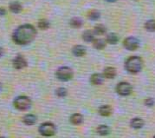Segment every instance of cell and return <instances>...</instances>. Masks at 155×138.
<instances>
[{"instance_id": "6da1fadb", "label": "cell", "mask_w": 155, "mask_h": 138, "mask_svg": "<svg viewBox=\"0 0 155 138\" xmlns=\"http://www.w3.org/2000/svg\"><path fill=\"white\" fill-rule=\"evenodd\" d=\"M37 36V30L31 25H23L18 27L12 36L13 41L17 44L25 45L31 43Z\"/></svg>"}, {"instance_id": "7a4b0ae2", "label": "cell", "mask_w": 155, "mask_h": 138, "mask_svg": "<svg viewBox=\"0 0 155 138\" xmlns=\"http://www.w3.org/2000/svg\"><path fill=\"white\" fill-rule=\"evenodd\" d=\"M143 67V61L140 57L133 56L127 59L125 63V69L131 74H137L139 73Z\"/></svg>"}, {"instance_id": "3957f363", "label": "cell", "mask_w": 155, "mask_h": 138, "mask_svg": "<svg viewBox=\"0 0 155 138\" xmlns=\"http://www.w3.org/2000/svg\"><path fill=\"white\" fill-rule=\"evenodd\" d=\"M14 107L18 110H27L31 106V101L28 96H20L14 100Z\"/></svg>"}, {"instance_id": "277c9868", "label": "cell", "mask_w": 155, "mask_h": 138, "mask_svg": "<svg viewBox=\"0 0 155 138\" xmlns=\"http://www.w3.org/2000/svg\"><path fill=\"white\" fill-rule=\"evenodd\" d=\"M56 76L60 81L66 82L73 77V71L68 67H61L56 70Z\"/></svg>"}, {"instance_id": "5b68a950", "label": "cell", "mask_w": 155, "mask_h": 138, "mask_svg": "<svg viewBox=\"0 0 155 138\" xmlns=\"http://www.w3.org/2000/svg\"><path fill=\"white\" fill-rule=\"evenodd\" d=\"M132 91H133L132 85L127 82H120L116 86V92L120 96H129L132 93Z\"/></svg>"}, {"instance_id": "8992f818", "label": "cell", "mask_w": 155, "mask_h": 138, "mask_svg": "<svg viewBox=\"0 0 155 138\" xmlns=\"http://www.w3.org/2000/svg\"><path fill=\"white\" fill-rule=\"evenodd\" d=\"M56 126L51 123H44L39 127V132L44 136H51L56 134Z\"/></svg>"}, {"instance_id": "52a82bcc", "label": "cell", "mask_w": 155, "mask_h": 138, "mask_svg": "<svg viewBox=\"0 0 155 138\" xmlns=\"http://www.w3.org/2000/svg\"><path fill=\"white\" fill-rule=\"evenodd\" d=\"M139 40L134 37H128L124 40L123 46L127 50H135L139 48Z\"/></svg>"}, {"instance_id": "ba28073f", "label": "cell", "mask_w": 155, "mask_h": 138, "mask_svg": "<svg viewBox=\"0 0 155 138\" xmlns=\"http://www.w3.org/2000/svg\"><path fill=\"white\" fill-rule=\"evenodd\" d=\"M13 66L17 69H24V68H25L27 66V62L24 58V57L18 55V56H17V57H15L14 60H13Z\"/></svg>"}, {"instance_id": "9c48e42d", "label": "cell", "mask_w": 155, "mask_h": 138, "mask_svg": "<svg viewBox=\"0 0 155 138\" xmlns=\"http://www.w3.org/2000/svg\"><path fill=\"white\" fill-rule=\"evenodd\" d=\"M144 124H145L144 120L141 119V118H140V117L133 118L130 122V126L133 129H135V130L141 129L143 126H144Z\"/></svg>"}, {"instance_id": "30bf717a", "label": "cell", "mask_w": 155, "mask_h": 138, "mask_svg": "<svg viewBox=\"0 0 155 138\" xmlns=\"http://www.w3.org/2000/svg\"><path fill=\"white\" fill-rule=\"evenodd\" d=\"M104 81V76L101 74H94L90 77V82L94 85H100Z\"/></svg>"}, {"instance_id": "8fae6325", "label": "cell", "mask_w": 155, "mask_h": 138, "mask_svg": "<svg viewBox=\"0 0 155 138\" xmlns=\"http://www.w3.org/2000/svg\"><path fill=\"white\" fill-rule=\"evenodd\" d=\"M73 54L75 57H83L86 54V49L85 47L81 46V45H76L73 48Z\"/></svg>"}, {"instance_id": "7c38bea8", "label": "cell", "mask_w": 155, "mask_h": 138, "mask_svg": "<svg viewBox=\"0 0 155 138\" xmlns=\"http://www.w3.org/2000/svg\"><path fill=\"white\" fill-rule=\"evenodd\" d=\"M103 76L106 78H114L116 76V69L114 67H107L103 71Z\"/></svg>"}, {"instance_id": "4fadbf2b", "label": "cell", "mask_w": 155, "mask_h": 138, "mask_svg": "<svg viewBox=\"0 0 155 138\" xmlns=\"http://www.w3.org/2000/svg\"><path fill=\"white\" fill-rule=\"evenodd\" d=\"M99 114L102 116H109L112 114V108L109 105H103L100 107Z\"/></svg>"}, {"instance_id": "5bb4252c", "label": "cell", "mask_w": 155, "mask_h": 138, "mask_svg": "<svg viewBox=\"0 0 155 138\" xmlns=\"http://www.w3.org/2000/svg\"><path fill=\"white\" fill-rule=\"evenodd\" d=\"M23 121L25 123L26 125H33L36 123L37 122V116H34V115H26L24 116L23 118Z\"/></svg>"}, {"instance_id": "9a60e30c", "label": "cell", "mask_w": 155, "mask_h": 138, "mask_svg": "<svg viewBox=\"0 0 155 138\" xmlns=\"http://www.w3.org/2000/svg\"><path fill=\"white\" fill-rule=\"evenodd\" d=\"M93 46L97 49V50H102L104 49L106 46V40L102 38H97V39H94Z\"/></svg>"}, {"instance_id": "2e32d148", "label": "cell", "mask_w": 155, "mask_h": 138, "mask_svg": "<svg viewBox=\"0 0 155 138\" xmlns=\"http://www.w3.org/2000/svg\"><path fill=\"white\" fill-rule=\"evenodd\" d=\"M70 122L74 125H79L83 122V116L81 114H74L70 117Z\"/></svg>"}, {"instance_id": "e0dca14e", "label": "cell", "mask_w": 155, "mask_h": 138, "mask_svg": "<svg viewBox=\"0 0 155 138\" xmlns=\"http://www.w3.org/2000/svg\"><path fill=\"white\" fill-rule=\"evenodd\" d=\"M10 11L12 12V13H16V14H18L21 11H22V5H21V4L19 3V2H17V1H15V2H12L11 5H10Z\"/></svg>"}, {"instance_id": "ac0fdd59", "label": "cell", "mask_w": 155, "mask_h": 138, "mask_svg": "<svg viewBox=\"0 0 155 138\" xmlns=\"http://www.w3.org/2000/svg\"><path fill=\"white\" fill-rule=\"evenodd\" d=\"M82 38L85 42H93L94 39V33L92 31H86L82 34Z\"/></svg>"}, {"instance_id": "d6986e66", "label": "cell", "mask_w": 155, "mask_h": 138, "mask_svg": "<svg viewBox=\"0 0 155 138\" xmlns=\"http://www.w3.org/2000/svg\"><path fill=\"white\" fill-rule=\"evenodd\" d=\"M119 41L118 36L115 33H110L107 36L106 38V42L110 44H115Z\"/></svg>"}, {"instance_id": "ffe728a7", "label": "cell", "mask_w": 155, "mask_h": 138, "mask_svg": "<svg viewBox=\"0 0 155 138\" xmlns=\"http://www.w3.org/2000/svg\"><path fill=\"white\" fill-rule=\"evenodd\" d=\"M145 28L146 30L149 32H155V19H150L146 22L145 24Z\"/></svg>"}, {"instance_id": "44dd1931", "label": "cell", "mask_w": 155, "mask_h": 138, "mask_svg": "<svg viewBox=\"0 0 155 138\" xmlns=\"http://www.w3.org/2000/svg\"><path fill=\"white\" fill-rule=\"evenodd\" d=\"M107 32V29L104 25H96L94 29V33L96 35H104Z\"/></svg>"}, {"instance_id": "7402d4cb", "label": "cell", "mask_w": 155, "mask_h": 138, "mask_svg": "<svg viewBox=\"0 0 155 138\" xmlns=\"http://www.w3.org/2000/svg\"><path fill=\"white\" fill-rule=\"evenodd\" d=\"M83 25V22L79 18H74L70 20V25L74 28H80Z\"/></svg>"}, {"instance_id": "603a6c76", "label": "cell", "mask_w": 155, "mask_h": 138, "mask_svg": "<svg viewBox=\"0 0 155 138\" xmlns=\"http://www.w3.org/2000/svg\"><path fill=\"white\" fill-rule=\"evenodd\" d=\"M101 17V14L98 11H95V10H93L91 12H89L88 14H87V18L90 19V20H93V21H95V20H98Z\"/></svg>"}, {"instance_id": "cb8c5ba5", "label": "cell", "mask_w": 155, "mask_h": 138, "mask_svg": "<svg viewBox=\"0 0 155 138\" xmlns=\"http://www.w3.org/2000/svg\"><path fill=\"white\" fill-rule=\"evenodd\" d=\"M97 132L101 136H106L109 133V128L107 125H100L97 128Z\"/></svg>"}, {"instance_id": "d4e9b609", "label": "cell", "mask_w": 155, "mask_h": 138, "mask_svg": "<svg viewBox=\"0 0 155 138\" xmlns=\"http://www.w3.org/2000/svg\"><path fill=\"white\" fill-rule=\"evenodd\" d=\"M38 27L42 30H47L50 27V22L46 19H41L38 22Z\"/></svg>"}, {"instance_id": "484cf974", "label": "cell", "mask_w": 155, "mask_h": 138, "mask_svg": "<svg viewBox=\"0 0 155 138\" xmlns=\"http://www.w3.org/2000/svg\"><path fill=\"white\" fill-rule=\"evenodd\" d=\"M56 96L59 97H64L67 96V89L65 88H59L56 89Z\"/></svg>"}, {"instance_id": "4316f807", "label": "cell", "mask_w": 155, "mask_h": 138, "mask_svg": "<svg viewBox=\"0 0 155 138\" xmlns=\"http://www.w3.org/2000/svg\"><path fill=\"white\" fill-rule=\"evenodd\" d=\"M145 104L147 105V107H152L153 106V104H154V101L153 98H147L146 100H145Z\"/></svg>"}, {"instance_id": "83f0119b", "label": "cell", "mask_w": 155, "mask_h": 138, "mask_svg": "<svg viewBox=\"0 0 155 138\" xmlns=\"http://www.w3.org/2000/svg\"><path fill=\"white\" fill-rule=\"evenodd\" d=\"M5 13H6L5 9H4V8H0V16H4V15H5Z\"/></svg>"}, {"instance_id": "f1b7e54d", "label": "cell", "mask_w": 155, "mask_h": 138, "mask_svg": "<svg viewBox=\"0 0 155 138\" xmlns=\"http://www.w3.org/2000/svg\"><path fill=\"white\" fill-rule=\"evenodd\" d=\"M4 55V49L2 47H0V57Z\"/></svg>"}, {"instance_id": "f546056e", "label": "cell", "mask_w": 155, "mask_h": 138, "mask_svg": "<svg viewBox=\"0 0 155 138\" xmlns=\"http://www.w3.org/2000/svg\"><path fill=\"white\" fill-rule=\"evenodd\" d=\"M107 2H108V3H114V2H116V1H118V0H105Z\"/></svg>"}, {"instance_id": "4dcf8cb0", "label": "cell", "mask_w": 155, "mask_h": 138, "mask_svg": "<svg viewBox=\"0 0 155 138\" xmlns=\"http://www.w3.org/2000/svg\"><path fill=\"white\" fill-rule=\"evenodd\" d=\"M0 89H1V84H0Z\"/></svg>"}, {"instance_id": "1f68e13d", "label": "cell", "mask_w": 155, "mask_h": 138, "mask_svg": "<svg viewBox=\"0 0 155 138\" xmlns=\"http://www.w3.org/2000/svg\"><path fill=\"white\" fill-rule=\"evenodd\" d=\"M135 1H137V0H135Z\"/></svg>"}]
</instances>
